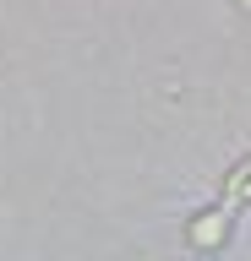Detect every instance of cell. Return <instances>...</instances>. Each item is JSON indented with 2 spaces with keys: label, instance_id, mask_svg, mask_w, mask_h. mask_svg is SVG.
<instances>
[{
  "label": "cell",
  "instance_id": "cell-3",
  "mask_svg": "<svg viewBox=\"0 0 251 261\" xmlns=\"http://www.w3.org/2000/svg\"><path fill=\"white\" fill-rule=\"evenodd\" d=\"M235 11H240V16H251V0H235Z\"/></svg>",
  "mask_w": 251,
  "mask_h": 261
},
{
  "label": "cell",
  "instance_id": "cell-2",
  "mask_svg": "<svg viewBox=\"0 0 251 261\" xmlns=\"http://www.w3.org/2000/svg\"><path fill=\"white\" fill-rule=\"evenodd\" d=\"M218 201H230L235 212L251 207V158H240L230 174H224V185H218Z\"/></svg>",
  "mask_w": 251,
  "mask_h": 261
},
{
  "label": "cell",
  "instance_id": "cell-1",
  "mask_svg": "<svg viewBox=\"0 0 251 261\" xmlns=\"http://www.w3.org/2000/svg\"><path fill=\"white\" fill-rule=\"evenodd\" d=\"M230 228H235V207L230 201H213V207H202L197 218L186 223V245H191V250H224Z\"/></svg>",
  "mask_w": 251,
  "mask_h": 261
}]
</instances>
